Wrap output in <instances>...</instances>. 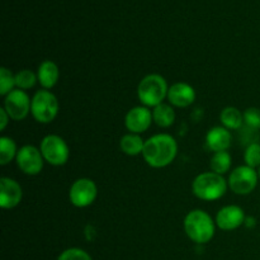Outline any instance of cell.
<instances>
[{"label":"cell","mask_w":260,"mask_h":260,"mask_svg":"<svg viewBox=\"0 0 260 260\" xmlns=\"http://www.w3.org/2000/svg\"><path fill=\"white\" fill-rule=\"evenodd\" d=\"M178 154V144L173 136L168 134H157L145 141L144 156L147 165L155 169L165 168L174 161Z\"/></svg>","instance_id":"cell-1"},{"label":"cell","mask_w":260,"mask_h":260,"mask_svg":"<svg viewBox=\"0 0 260 260\" xmlns=\"http://www.w3.org/2000/svg\"><path fill=\"white\" fill-rule=\"evenodd\" d=\"M215 222L207 212L193 210L185 216L184 231L188 238L196 244H207L215 236Z\"/></svg>","instance_id":"cell-2"},{"label":"cell","mask_w":260,"mask_h":260,"mask_svg":"<svg viewBox=\"0 0 260 260\" xmlns=\"http://www.w3.org/2000/svg\"><path fill=\"white\" fill-rule=\"evenodd\" d=\"M229 182L217 173L208 172L198 175L192 184L193 194L202 201L220 200L228 190Z\"/></svg>","instance_id":"cell-3"},{"label":"cell","mask_w":260,"mask_h":260,"mask_svg":"<svg viewBox=\"0 0 260 260\" xmlns=\"http://www.w3.org/2000/svg\"><path fill=\"white\" fill-rule=\"evenodd\" d=\"M167 80L159 74H150L140 81L137 86V95L145 107H157L168 98Z\"/></svg>","instance_id":"cell-4"},{"label":"cell","mask_w":260,"mask_h":260,"mask_svg":"<svg viewBox=\"0 0 260 260\" xmlns=\"http://www.w3.org/2000/svg\"><path fill=\"white\" fill-rule=\"evenodd\" d=\"M58 101L50 90H38L32 98L30 113L40 123H50L58 113Z\"/></svg>","instance_id":"cell-5"},{"label":"cell","mask_w":260,"mask_h":260,"mask_svg":"<svg viewBox=\"0 0 260 260\" xmlns=\"http://www.w3.org/2000/svg\"><path fill=\"white\" fill-rule=\"evenodd\" d=\"M41 152L48 164L53 167H61L66 164L70 156L69 146L62 137L57 135H48L41 141Z\"/></svg>","instance_id":"cell-6"},{"label":"cell","mask_w":260,"mask_h":260,"mask_svg":"<svg viewBox=\"0 0 260 260\" xmlns=\"http://www.w3.org/2000/svg\"><path fill=\"white\" fill-rule=\"evenodd\" d=\"M258 179L259 174L258 172H255V169L248 167V165H243V167H238L236 169H234V172L230 174L229 187L236 194H250L255 189Z\"/></svg>","instance_id":"cell-7"},{"label":"cell","mask_w":260,"mask_h":260,"mask_svg":"<svg viewBox=\"0 0 260 260\" xmlns=\"http://www.w3.org/2000/svg\"><path fill=\"white\" fill-rule=\"evenodd\" d=\"M98 194L96 184L88 178H80L73 183L69 192L71 205L78 208H85L93 205Z\"/></svg>","instance_id":"cell-8"},{"label":"cell","mask_w":260,"mask_h":260,"mask_svg":"<svg viewBox=\"0 0 260 260\" xmlns=\"http://www.w3.org/2000/svg\"><path fill=\"white\" fill-rule=\"evenodd\" d=\"M32 101L22 89H14L5 96L4 109L9 114L10 119L22 121L29 114Z\"/></svg>","instance_id":"cell-9"},{"label":"cell","mask_w":260,"mask_h":260,"mask_svg":"<svg viewBox=\"0 0 260 260\" xmlns=\"http://www.w3.org/2000/svg\"><path fill=\"white\" fill-rule=\"evenodd\" d=\"M18 168L27 175L40 174L43 168L42 152L37 147L32 145H25L18 150L17 157H15Z\"/></svg>","instance_id":"cell-10"},{"label":"cell","mask_w":260,"mask_h":260,"mask_svg":"<svg viewBox=\"0 0 260 260\" xmlns=\"http://www.w3.org/2000/svg\"><path fill=\"white\" fill-rule=\"evenodd\" d=\"M152 121H154L152 119V112L147 107L140 106L135 107V108L129 109L127 112L126 118H124V124H126V128L131 134L140 135L149 129Z\"/></svg>","instance_id":"cell-11"},{"label":"cell","mask_w":260,"mask_h":260,"mask_svg":"<svg viewBox=\"0 0 260 260\" xmlns=\"http://www.w3.org/2000/svg\"><path fill=\"white\" fill-rule=\"evenodd\" d=\"M245 213L244 210L239 206H226V207L221 208L216 216V225L225 231L236 230L244 225L245 222Z\"/></svg>","instance_id":"cell-12"},{"label":"cell","mask_w":260,"mask_h":260,"mask_svg":"<svg viewBox=\"0 0 260 260\" xmlns=\"http://www.w3.org/2000/svg\"><path fill=\"white\" fill-rule=\"evenodd\" d=\"M23 197L22 187L14 179L0 178V206L4 210L17 207Z\"/></svg>","instance_id":"cell-13"},{"label":"cell","mask_w":260,"mask_h":260,"mask_svg":"<svg viewBox=\"0 0 260 260\" xmlns=\"http://www.w3.org/2000/svg\"><path fill=\"white\" fill-rule=\"evenodd\" d=\"M168 99L172 106L187 108L196 101V90L187 83H175L168 90Z\"/></svg>","instance_id":"cell-14"},{"label":"cell","mask_w":260,"mask_h":260,"mask_svg":"<svg viewBox=\"0 0 260 260\" xmlns=\"http://www.w3.org/2000/svg\"><path fill=\"white\" fill-rule=\"evenodd\" d=\"M231 141H233V136H231L230 129L225 128L223 126L213 127L207 132V136H206L207 146L215 152L228 151L229 147L231 146Z\"/></svg>","instance_id":"cell-15"},{"label":"cell","mask_w":260,"mask_h":260,"mask_svg":"<svg viewBox=\"0 0 260 260\" xmlns=\"http://www.w3.org/2000/svg\"><path fill=\"white\" fill-rule=\"evenodd\" d=\"M58 78H60V70L53 61L46 60L41 63L37 71V79L43 89L48 90L53 88L58 81Z\"/></svg>","instance_id":"cell-16"},{"label":"cell","mask_w":260,"mask_h":260,"mask_svg":"<svg viewBox=\"0 0 260 260\" xmlns=\"http://www.w3.org/2000/svg\"><path fill=\"white\" fill-rule=\"evenodd\" d=\"M145 141L141 139V136L137 134H127L122 136L119 141V147L122 152L129 156H136V155L142 154L144 151Z\"/></svg>","instance_id":"cell-17"},{"label":"cell","mask_w":260,"mask_h":260,"mask_svg":"<svg viewBox=\"0 0 260 260\" xmlns=\"http://www.w3.org/2000/svg\"><path fill=\"white\" fill-rule=\"evenodd\" d=\"M152 119L155 123L162 128H168L172 126L175 121V112L172 106L169 104L161 103L157 107H155L152 111Z\"/></svg>","instance_id":"cell-18"},{"label":"cell","mask_w":260,"mask_h":260,"mask_svg":"<svg viewBox=\"0 0 260 260\" xmlns=\"http://www.w3.org/2000/svg\"><path fill=\"white\" fill-rule=\"evenodd\" d=\"M222 126L228 129H239L244 124V114L235 107H226L220 114Z\"/></svg>","instance_id":"cell-19"},{"label":"cell","mask_w":260,"mask_h":260,"mask_svg":"<svg viewBox=\"0 0 260 260\" xmlns=\"http://www.w3.org/2000/svg\"><path fill=\"white\" fill-rule=\"evenodd\" d=\"M211 170L213 173L222 175L228 173L231 168V155L228 151H218L211 157Z\"/></svg>","instance_id":"cell-20"},{"label":"cell","mask_w":260,"mask_h":260,"mask_svg":"<svg viewBox=\"0 0 260 260\" xmlns=\"http://www.w3.org/2000/svg\"><path fill=\"white\" fill-rule=\"evenodd\" d=\"M17 154L18 150L14 140L10 139V137L3 136L0 139V164H9L14 157H17Z\"/></svg>","instance_id":"cell-21"},{"label":"cell","mask_w":260,"mask_h":260,"mask_svg":"<svg viewBox=\"0 0 260 260\" xmlns=\"http://www.w3.org/2000/svg\"><path fill=\"white\" fill-rule=\"evenodd\" d=\"M37 81V75L35 73H32L30 70H27V69L18 71L15 74V86H17V89L27 90V89L33 88Z\"/></svg>","instance_id":"cell-22"},{"label":"cell","mask_w":260,"mask_h":260,"mask_svg":"<svg viewBox=\"0 0 260 260\" xmlns=\"http://www.w3.org/2000/svg\"><path fill=\"white\" fill-rule=\"evenodd\" d=\"M15 75L7 68L0 69V95L7 96L10 91L14 90Z\"/></svg>","instance_id":"cell-23"},{"label":"cell","mask_w":260,"mask_h":260,"mask_svg":"<svg viewBox=\"0 0 260 260\" xmlns=\"http://www.w3.org/2000/svg\"><path fill=\"white\" fill-rule=\"evenodd\" d=\"M244 160L248 167L260 168V144L259 142H251L248 147H246L245 152H244Z\"/></svg>","instance_id":"cell-24"},{"label":"cell","mask_w":260,"mask_h":260,"mask_svg":"<svg viewBox=\"0 0 260 260\" xmlns=\"http://www.w3.org/2000/svg\"><path fill=\"white\" fill-rule=\"evenodd\" d=\"M244 123L251 129H259L260 131V109L259 108H248L244 112Z\"/></svg>","instance_id":"cell-25"},{"label":"cell","mask_w":260,"mask_h":260,"mask_svg":"<svg viewBox=\"0 0 260 260\" xmlns=\"http://www.w3.org/2000/svg\"><path fill=\"white\" fill-rule=\"evenodd\" d=\"M57 260H91L90 255L85 250L79 248L66 249L60 254Z\"/></svg>","instance_id":"cell-26"},{"label":"cell","mask_w":260,"mask_h":260,"mask_svg":"<svg viewBox=\"0 0 260 260\" xmlns=\"http://www.w3.org/2000/svg\"><path fill=\"white\" fill-rule=\"evenodd\" d=\"M0 117H2V121H0V129H2V131H4L5 127H7V124H8V122H9L10 117L4 108L0 109Z\"/></svg>","instance_id":"cell-27"},{"label":"cell","mask_w":260,"mask_h":260,"mask_svg":"<svg viewBox=\"0 0 260 260\" xmlns=\"http://www.w3.org/2000/svg\"><path fill=\"white\" fill-rule=\"evenodd\" d=\"M244 225L248 226V228H253V226H255V218L246 217L245 218V222H244Z\"/></svg>","instance_id":"cell-28"},{"label":"cell","mask_w":260,"mask_h":260,"mask_svg":"<svg viewBox=\"0 0 260 260\" xmlns=\"http://www.w3.org/2000/svg\"><path fill=\"white\" fill-rule=\"evenodd\" d=\"M258 174H259V178H260V168H259V172H258Z\"/></svg>","instance_id":"cell-29"},{"label":"cell","mask_w":260,"mask_h":260,"mask_svg":"<svg viewBox=\"0 0 260 260\" xmlns=\"http://www.w3.org/2000/svg\"><path fill=\"white\" fill-rule=\"evenodd\" d=\"M259 137H260V134H259Z\"/></svg>","instance_id":"cell-30"}]
</instances>
